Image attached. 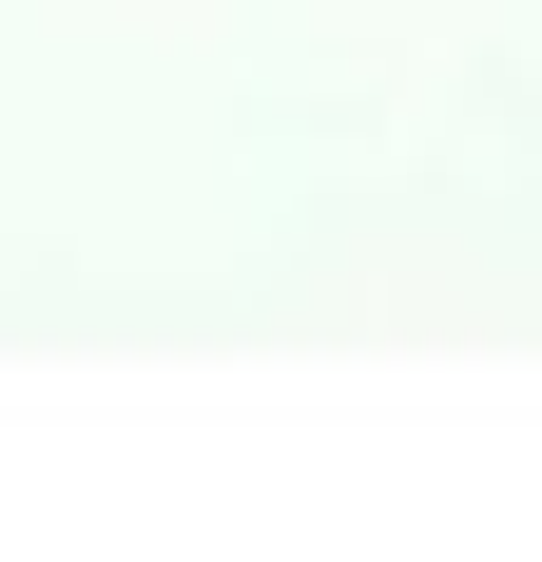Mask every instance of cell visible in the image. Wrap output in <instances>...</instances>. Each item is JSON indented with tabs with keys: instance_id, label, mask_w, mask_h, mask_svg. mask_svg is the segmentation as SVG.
Listing matches in <instances>:
<instances>
[]
</instances>
